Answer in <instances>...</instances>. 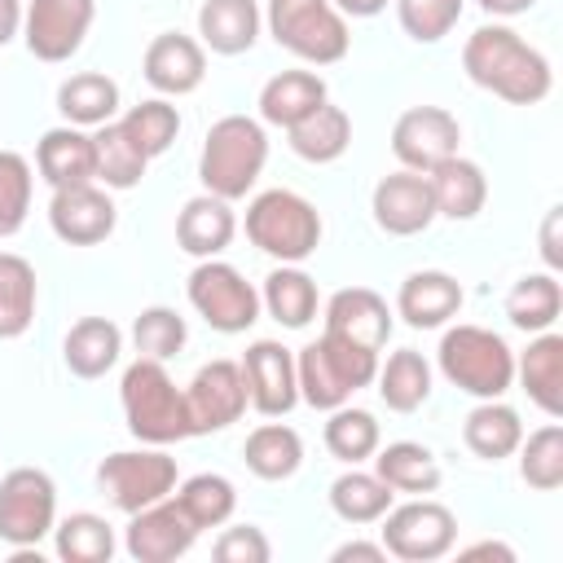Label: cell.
I'll return each instance as SVG.
<instances>
[{
    "label": "cell",
    "instance_id": "6da1fadb",
    "mask_svg": "<svg viewBox=\"0 0 563 563\" xmlns=\"http://www.w3.org/2000/svg\"><path fill=\"white\" fill-rule=\"evenodd\" d=\"M462 66H466L471 84H479L484 92H493L510 106H537L550 97V84H554L545 53L532 48L519 31H510L501 22L471 31V40L462 48Z\"/></svg>",
    "mask_w": 563,
    "mask_h": 563
},
{
    "label": "cell",
    "instance_id": "ba28073f",
    "mask_svg": "<svg viewBox=\"0 0 563 563\" xmlns=\"http://www.w3.org/2000/svg\"><path fill=\"white\" fill-rule=\"evenodd\" d=\"M97 484L110 497L114 510L136 515L163 497H172L176 488V457L163 453V444L150 449H119L110 457H101L97 466Z\"/></svg>",
    "mask_w": 563,
    "mask_h": 563
},
{
    "label": "cell",
    "instance_id": "836d02e7",
    "mask_svg": "<svg viewBox=\"0 0 563 563\" xmlns=\"http://www.w3.org/2000/svg\"><path fill=\"white\" fill-rule=\"evenodd\" d=\"M260 303L268 308L273 321H282L286 330H303L312 317H317V282L295 268V264H282L264 277V295Z\"/></svg>",
    "mask_w": 563,
    "mask_h": 563
},
{
    "label": "cell",
    "instance_id": "277c9868",
    "mask_svg": "<svg viewBox=\"0 0 563 563\" xmlns=\"http://www.w3.org/2000/svg\"><path fill=\"white\" fill-rule=\"evenodd\" d=\"M119 400H123L128 431H132L141 444H176V440L189 435L185 391L172 383V374L163 369V361L136 356V361L123 369Z\"/></svg>",
    "mask_w": 563,
    "mask_h": 563
},
{
    "label": "cell",
    "instance_id": "8d00e7d4",
    "mask_svg": "<svg viewBox=\"0 0 563 563\" xmlns=\"http://www.w3.org/2000/svg\"><path fill=\"white\" fill-rule=\"evenodd\" d=\"M35 299H40L35 268L22 255L0 251V339H18L31 330Z\"/></svg>",
    "mask_w": 563,
    "mask_h": 563
},
{
    "label": "cell",
    "instance_id": "cb8c5ba5",
    "mask_svg": "<svg viewBox=\"0 0 563 563\" xmlns=\"http://www.w3.org/2000/svg\"><path fill=\"white\" fill-rule=\"evenodd\" d=\"M233 233H238V220H233L229 202L216 198V194L189 198V202L180 207V216H176V242H180V251L194 255V260H216V255L233 242Z\"/></svg>",
    "mask_w": 563,
    "mask_h": 563
},
{
    "label": "cell",
    "instance_id": "74e56055",
    "mask_svg": "<svg viewBox=\"0 0 563 563\" xmlns=\"http://www.w3.org/2000/svg\"><path fill=\"white\" fill-rule=\"evenodd\" d=\"M92 154H97V180L106 189H132V185H141V176L150 167V158L136 150V141L123 132L119 119H110L92 132Z\"/></svg>",
    "mask_w": 563,
    "mask_h": 563
},
{
    "label": "cell",
    "instance_id": "f546056e",
    "mask_svg": "<svg viewBox=\"0 0 563 563\" xmlns=\"http://www.w3.org/2000/svg\"><path fill=\"white\" fill-rule=\"evenodd\" d=\"M462 440H466V449H471L475 457L501 462V457H510V453L519 449L523 422H519V413H515L510 405H501V396H497V400H479V405L466 413V422H462Z\"/></svg>",
    "mask_w": 563,
    "mask_h": 563
},
{
    "label": "cell",
    "instance_id": "44dd1931",
    "mask_svg": "<svg viewBox=\"0 0 563 563\" xmlns=\"http://www.w3.org/2000/svg\"><path fill=\"white\" fill-rule=\"evenodd\" d=\"M457 308H462V286H457V277H449L440 268L409 273L400 282V290H396V312L413 330H435L449 317H457Z\"/></svg>",
    "mask_w": 563,
    "mask_h": 563
},
{
    "label": "cell",
    "instance_id": "4fadbf2b",
    "mask_svg": "<svg viewBox=\"0 0 563 563\" xmlns=\"http://www.w3.org/2000/svg\"><path fill=\"white\" fill-rule=\"evenodd\" d=\"M246 378L238 361H207L194 383L185 387V413H189V435H211L233 427L246 413Z\"/></svg>",
    "mask_w": 563,
    "mask_h": 563
},
{
    "label": "cell",
    "instance_id": "9c48e42d",
    "mask_svg": "<svg viewBox=\"0 0 563 563\" xmlns=\"http://www.w3.org/2000/svg\"><path fill=\"white\" fill-rule=\"evenodd\" d=\"M57 523V488L40 466H13L0 479V541L13 550L40 545Z\"/></svg>",
    "mask_w": 563,
    "mask_h": 563
},
{
    "label": "cell",
    "instance_id": "f35d334b",
    "mask_svg": "<svg viewBox=\"0 0 563 563\" xmlns=\"http://www.w3.org/2000/svg\"><path fill=\"white\" fill-rule=\"evenodd\" d=\"M391 488L374 475V471H343L334 484H330V510L343 519V523H378L391 506Z\"/></svg>",
    "mask_w": 563,
    "mask_h": 563
},
{
    "label": "cell",
    "instance_id": "681fc988",
    "mask_svg": "<svg viewBox=\"0 0 563 563\" xmlns=\"http://www.w3.org/2000/svg\"><path fill=\"white\" fill-rule=\"evenodd\" d=\"M541 260L554 268H563V207H550L541 220Z\"/></svg>",
    "mask_w": 563,
    "mask_h": 563
},
{
    "label": "cell",
    "instance_id": "4316f807",
    "mask_svg": "<svg viewBox=\"0 0 563 563\" xmlns=\"http://www.w3.org/2000/svg\"><path fill=\"white\" fill-rule=\"evenodd\" d=\"M123 352V330L110 321V317H84L66 330V343H62V361L75 378H101L106 369H114Z\"/></svg>",
    "mask_w": 563,
    "mask_h": 563
},
{
    "label": "cell",
    "instance_id": "f1b7e54d",
    "mask_svg": "<svg viewBox=\"0 0 563 563\" xmlns=\"http://www.w3.org/2000/svg\"><path fill=\"white\" fill-rule=\"evenodd\" d=\"M374 475L391 488V493H413V497H427L440 488V462L427 444L418 440H396L387 449H374Z\"/></svg>",
    "mask_w": 563,
    "mask_h": 563
},
{
    "label": "cell",
    "instance_id": "bcb514c9",
    "mask_svg": "<svg viewBox=\"0 0 563 563\" xmlns=\"http://www.w3.org/2000/svg\"><path fill=\"white\" fill-rule=\"evenodd\" d=\"M31 211V163L18 150H0V238H13Z\"/></svg>",
    "mask_w": 563,
    "mask_h": 563
},
{
    "label": "cell",
    "instance_id": "d6986e66",
    "mask_svg": "<svg viewBox=\"0 0 563 563\" xmlns=\"http://www.w3.org/2000/svg\"><path fill=\"white\" fill-rule=\"evenodd\" d=\"M325 330L347 343H361L369 352H383V343L391 334V308L369 286H343L325 303Z\"/></svg>",
    "mask_w": 563,
    "mask_h": 563
},
{
    "label": "cell",
    "instance_id": "ac0fdd59",
    "mask_svg": "<svg viewBox=\"0 0 563 563\" xmlns=\"http://www.w3.org/2000/svg\"><path fill=\"white\" fill-rule=\"evenodd\" d=\"M369 211H374V224L391 238H413L422 233L431 220H435V198H431V180L427 172H391L374 185V198H369Z\"/></svg>",
    "mask_w": 563,
    "mask_h": 563
},
{
    "label": "cell",
    "instance_id": "52a82bcc",
    "mask_svg": "<svg viewBox=\"0 0 563 563\" xmlns=\"http://www.w3.org/2000/svg\"><path fill=\"white\" fill-rule=\"evenodd\" d=\"M273 40L312 66H334L347 57V18L334 9V0H268L264 13Z\"/></svg>",
    "mask_w": 563,
    "mask_h": 563
},
{
    "label": "cell",
    "instance_id": "7bdbcfd3",
    "mask_svg": "<svg viewBox=\"0 0 563 563\" xmlns=\"http://www.w3.org/2000/svg\"><path fill=\"white\" fill-rule=\"evenodd\" d=\"M325 449H330L339 462H347V466L374 457V449H378V422H374V413H369V409H352V405L330 409Z\"/></svg>",
    "mask_w": 563,
    "mask_h": 563
},
{
    "label": "cell",
    "instance_id": "8fae6325",
    "mask_svg": "<svg viewBox=\"0 0 563 563\" xmlns=\"http://www.w3.org/2000/svg\"><path fill=\"white\" fill-rule=\"evenodd\" d=\"M189 303L220 334H242L260 321V290L224 260H202L189 273Z\"/></svg>",
    "mask_w": 563,
    "mask_h": 563
},
{
    "label": "cell",
    "instance_id": "7dc6e473",
    "mask_svg": "<svg viewBox=\"0 0 563 563\" xmlns=\"http://www.w3.org/2000/svg\"><path fill=\"white\" fill-rule=\"evenodd\" d=\"M462 9H466V0H396V18H400L405 35L418 44L444 40L457 26Z\"/></svg>",
    "mask_w": 563,
    "mask_h": 563
},
{
    "label": "cell",
    "instance_id": "e0dca14e",
    "mask_svg": "<svg viewBox=\"0 0 563 563\" xmlns=\"http://www.w3.org/2000/svg\"><path fill=\"white\" fill-rule=\"evenodd\" d=\"M238 365H242V378H246V400L264 418H282L299 405V378H295L290 347H282L273 339H255Z\"/></svg>",
    "mask_w": 563,
    "mask_h": 563
},
{
    "label": "cell",
    "instance_id": "9a60e30c",
    "mask_svg": "<svg viewBox=\"0 0 563 563\" xmlns=\"http://www.w3.org/2000/svg\"><path fill=\"white\" fill-rule=\"evenodd\" d=\"M114 202L97 180L84 185H62L48 198V224L66 246H97L114 233Z\"/></svg>",
    "mask_w": 563,
    "mask_h": 563
},
{
    "label": "cell",
    "instance_id": "e575fe53",
    "mask_svg": "<svg viewBox=\"0 0 563 563\" xmlns=\"http://www.w3.org/2000/svg\"><path fill=\"white\" fill-rule=\"evenodd\" d=\"M559 312H563V286L554 282V273H528L506 295V317L523 334L550 330L559 321Z\"/></svg>",
    "mask_w": 563,
    "mask_h": 563
},
{
    "label": "cell",
    "instance_id": "ab89813d",
    "mask_svg": "<svg viewBox=\"0 0 563 563\" xmlns=\"http://www.w3.org/2000/svg\"><path fill=\"white\" fill-rule=\"evenodd\" d=\"M53 545L66 563H110L114 528L101 515L79 510V515H66L62 523H53Z\"/></svg>",
    "mask_w": 563,
    "mask_h": 563
},
{
    "label": "cell",
    "instance_id": "83f0119b",
    "mask_svg": "<svg viewBox=\"0 0 563 563\" xmlns=\"http://www.w3.org/2000/svg\"><path fill=\"white\" fill-rule=\"evenodd\" d=\"M325 101V79L312 70H282L260 88V119L273 128H295Z\"/></svg>",
    "mask_w": 563,
    "mask_h": 563
},
{
    "label": "cell",
    "instance_id": "b9f144b4",
    "mask_svg": "<svg viewBox=\"0 0 563 563\" xmlns=\"http://www.w3.org/2000/svg\"><path fill=\"white\" fill-rule=\"evenodd\" d=\"M519 475L537 493H554L563 484V427L545 422L528 440H519Z\"/></svg>",
    "mask_w": 563,
    "mask_h": 563
},
{
    "label": "cell",
    "instance_id": "2e32d148",
    "mask_svg": "<svg viewBox=\"0 0 563 563\" xmlns=\"http://www.w3.org/2000/svg\"><path fill=\"white\" fill-rule=\"evenodd\" d=\"M198 541V523L176 506V497H163L136 515H128V554L136 563H172L180 554H189Z\"/></svg>",
    "mask_w": 563,
    "mask_h": 563
},
{
    "label": "cell",
    "instance_id": "1f68e13d",
    "mask_svg": "<svg viewBox=\"0 0 563 563\" xmlns=\"http://www.w3.org/2000/svg\"><path fill=\"white\" fill-rule=\"evenodd\" d=\"M57 110L75 128H101L119 110V84L101 70H79L57 88Z\"/></svg>",
    "mask_w": 563,
    "mask_h": 563
},
{
    "label": "cell",
    "instance_id": "4dcf8cb0",
    "mask_svg": "<svg viewBox=\"0 0 563 563\" xmlns=\"http://www.w3.org/2000/svg\"><path fill=\"white\" fill-rule=\"evenodd\" d=\"M286 136L303 163H334L352 145V119H347V110L321 101L312 114H303L295 128H286Z\"/></svg>",
    "mask_w": 563,
    "mask_h": 563
},
{
    "label": "cell",
    "instance_id": "c3c4849f",
    "mask_svg": "<svg viewBox=\"0 0 563 563\" xmlns=\"http://www.w3.org/2000/svg\"><path fill=\"white\" fill-rule=\"evenodd\" d=\"M211 554L220 563H268L273 559V545H268V537L255 523H238V528H224L216 537Z\"/></svg>",
    "mask_w": 563,
    "mask_h": 563
},
{
    "label": "cell",
    "instance_id": "603a6c76",
    "mask_svg": "<svg viewBox=\"0 0 563 563\" xmlns=\"http://www.w3.org/2000/svg\"><path fill=\"white\" fill-rule=\"evenodd\" d=\"M515 378L523 383L528 400H532L541 413L559 418V413H563V334L541 330V334L523 347V356H515Z\"/></svg>",
    "mask_w": 563,
    "mask_h": 563
},
{
    "label": "cell",
    "instance_id": "816d5d0a",
    "mask_svg": "<svg viewBox=\"0 0 563 563\" xmlns=\"http://www.w3.org/2000/svg\"><path fill=\"white\" fill-rule=\"evenodd\" d=\"M22 0H0V48L22 31Z\"/></svg>",
    "mask_w": 563,
    "mask_h": 563
},
{
    "label": "cell",
    "instance_id": "f5cc1de1",
    "mask_svg": "<svg viewBox=\"0 0 563 563\" xmlns=\"http://www.w3.org/2000/svg\"><path fill=\"white\" fill-rule=\"evenodd\" d=\"M391 0H334V9L343 13V18H374V13H383Z\"/></svg>",
    "mask_w": 563,
    "mask_h": 563
},
{
    "label": "cell",
    "instance_id": "f6af8a7d",
    "mask_svg": "<svg viewBox=\"0 0 563 563\" xmlns=\"http://www.w3.org/2000/svg\"><path fill=\"white\" fill-rule=\"evenodd\" d=\"M185 339H189V325L176 308L154 303V308H141L136 321H132V343L150 361H172L185 347Z\"/></svg>",
    "mask_w": 563,
    "mask_h": 563
},
{
    "label": "cell",
    "instance_id": "d590c367",
    "mask_svg": "<svg viewBox=\"0 0 563 563\" xmlns=\"http://www.w3.org/2000/svg\"><path fill=\"white\" fill-rule=\"evenodd\" d=\"M242 457H246L251 475H260V479H290L303 462V440L286 422H264L246 435Z\"/></svg>",
    "mask_w": 563,
    "mask_h": 563
},
{
    "label": "cell",
    "instance_id": "8992f818",
    "mask_svg": "<svg viewBox=\"0 0 563 563\" xmlns=\"http://www.w3.org/2000/svg\"><path fill=\"white\" fill-rule=\"evenodd\" d=\"M246 238L282 264H303L321 242V216L295 189H264L246 207Z\"/></svg>",
    "mask_w": 563,
    "mask_h": 563
},
{
    "label": "cell",
    "instance_id": "3957f363",
    "mask_svg": "<svg viewBox=\"0 0 563 563\" xmlns=\"http://www.w3.org/2000/svg\"><path fill=\"white\" fill-rule=\"evenodd\" d=\"M378 374V352L347 343L330 330H321V339L303 343L295 356V378H299V400H308L312 409H339L347 405L352 391L369 387Z\"/></svg>",
    "mask_w": 563,
    "mask_h": 563
},
{
    "label": "cell",
    "instance_id": "7c38bea8",
    "mask_svg": "<svg viewBox=\"0 0 563 563\" xmlns=\"http://www.w3.org/2000/svg\"><path fill=\"white\" fill-rule=\"evenodd\" d=\"M97 18V0H31L22 13L26 53L40 62H70Z\"/></svg>",
    "mask_w": 563,
    "mask_h": 563
},
{
    "label": "cell",
    "instance_id": "7a4b0ae2",
    "mask_svg": "<svg viewBox=\"0 0 563 563\" xmlns=\"http://www.w3.org/2000/svg\"><path fill=\"white\" fill-rule=\"evenodd\" d=\"M268 163V136L264 123L251 114H224L207 128L202 154H198V180L207 194L233 202L246 198Z\"/></svg>",
    "mask_w": 563,
    "mask_h": 563
},
{
    "label": "cell",
    "instance_id": "d6a6232c",
    "mask_svg": "<svg viewBox=\"0 0 563 563\" xmlns=\"http://www.w3.org/2000/svg\"><path fill=\"white\" fill-rule=\"evenodd\" d=\"M374 383H378V396L391 413H413L431 396V365H427L422 352L400 347V352L387 356V365H378Z\"/></svg>",
    "mask_w": 563,
    "mask_h": 563
},
{
    "label": "cell",
    "instance_id": "484cf974",
    "mask_svg": "<svg viewBox=\"0 0 563 563\" xmlns=\"http://www.w3.org/2000/svg\"><path fill=\"white\" fill-rule=\"evenodd\" d=\"M260 4L255 0H202L198 4V35L211 53L238 57L260 35Z\"/></svg>",
    "mask_w": 563,
    "mask_h": 563
},
{
    "label": "cell",
    "instance_id": "d4e9b609",
    "mask_svg": "<svg viewBox=\"0 0 563 563\" xmlns=\"http://www.w3.org/2000/svg\"><path fill=\"white\" fill-rule=\"evenodd\" d=\"M431 180V198H435V216H449V220H475L488 202V180L479 172V163L453 154L444 163H435L427 172Z\"/></svg>",
    "mask_w": 563,
    "mask_h": 563
},
{
    "label": "cell",
    "instance_id": "30bf717a",
    "mask_svg": "<svg viewBox=\"0 0 563 563\" xmlns=\"http://www.w3.org/2000/svg\"><path fill=\"white\" fill-rule=\"evenodd\" d=\"M383 550L405 559V563H431L444 559L457 545V519L449 506L431 501V497H413L405 506H387L383 515Z\"/></svg>",
    "mask_w": 563,
    "mask_h": 563
},
{
    "label": "cell",
    "instance_id": "ffe728a7",
    "mask_svg": "<svg viewBox=\"0 0 563 563\" xmlns=\"http://www.w3.org/2000/svg\"><path fill=\"white\" fill-rule=\"evenodd\" d=\"M141 70H145V84L158 88L163 97H185V92H194L202 84L207 53H202L198 40H189L180 31H163V35L150 40Z\"/></svg>",
    "mask_w": 563,
    "mask_h": 563
},
{
    "label": "cell",
    "instance_id": "7402d4cb",
    "mask_svg": "<svg viewBox=\"0 0 563 563\" xmlns=\"http://www.w3.org/2000/svg\"><path fill=\"white\" fill-rule=\"evenodd\" d=\"M35 167L40 176L62 189V185H84V180H97V154H92V136L75 123H62V128H48L35 145Z\"/></svg>",
    "mask_w": 563,
    "mask_h": 563
},
{
    "label": "cell",
    "instance_id": "5bb4252c",
    "mask_svg": "<svg viewBox=\"0 0 563 563\" xmlns=\"http://www.w3.org/2000/svg\"><path fill=\"white\" fill-rule=\"evenodd\" d=\"M457 141H462V128L444 106H413L391 128V154L409 172H431L435 163L453 158Z\"/></svg>",
    "mask_w": 563,
    "mask_h": 563
},
{
    "label": "cell",
    "instance_id": "f907efd6",
    "mask_svg": "<svg viewBox=\"0 0 563 563\" xmlns=\"http://www.w3.org/2000/svg\"><path fill=\"white\" fill-rule=\"evenodd\" d=\"M330 559H334V563H347V559H356V563H383L387 550H383V541H347V545H339Z\"/></svg>",
    "mask_w": 563,
    "mask_h": 563
},
{
    "label": "cell",
    "instance_id": "db71d44e",
    "mask_svg": "<svg viewBox=\"0 0 563 563\" xmlns=\"http://www.w3.org/2000/svg\"><path fill=\"white\" fill-rule=\"evenodd\" d=\"M462 559H515V550L510 545H501V541H475V545H466L462 550Z\"/></svg>",
    "mask_w": 563,
    "mask_h": 563
},
{
    "label": "cell",
    "instance_id": "60d3db41",
    "mask_svg": "<svg viewBox=\"0 0 563 563\" xmlns=\"http://www.w3.org/2000/svg\"><path fill=\"white\" fill-rule=\"evenodd\" d=\"M176 506L198 523V532H202V528H220V523L233 519L238 488H233L224 475L202 471V475H189V479L176 488Z\"/></svg>",
    "mask_w": 563,
    "mask_h": 563
},
{
    "label": "cell",
    "instance_id": "5b68a950",
    "mask_svg": "<svg viewBox=\"0 0 563 563\" xmlns=\"http://www.w3.org/2000/svg\"><path fill=\"white\" fill-rule=\"evenodd\" d=\"M435 361H440V374L475 400H497L515 383L510 343L484 325H449L435 347Z\"/></svg>",
    "mask_w": 563,
    "mask_h": 563
},
{
    "label": "cell",
    "instance_id": "11a10c76",
    "mask_svg": "<svg viewBox=\"0 0 563 563\" xmlns=\"http://www.w3.org/2000/svg\"><path fill=\"white\" fill-rule=\"evenodd\" d=\"M484 13H493V18H515V13H528L537 0H475Z\"/></svg>",
    "mask_w": 563,
    "mask_h": 563
},
{
    "label": "cell",
    "instance_id": "ee69618b",
    "mask_svg": "<svg viewBox=\"0 0 563 563\" xmlns=\"http://www.w3.org/2000/svg\"><path fill=\"white\" fill-rule=\"evenodd\" d=\"M119 123H123V132L136 141V150H141L145 158H158V154L176 141V132H180V114H176V106H172L167 97H150V101L132 106Z\"/></svg>",
    "mask_w": 563,
    "mask_h": 563
}]
</instances>
